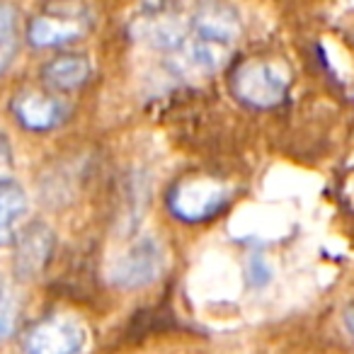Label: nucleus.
I'll use <instances>...</instances> for the list:
<instances>
[{"instance_id":"5","label":"nucleus","mask_w":354,"mask_h":354,"mask_svg":"<svg viewBox=\"0 0 354 354\" xmlns=\"http://www.w3.org/2000/svg\"><path fill=\"white\" fill-rule=\"evenodd\" d=\"M83 347L85 328L64 313L44 315L25 335L27 354H80Z\"/></svg>"},{"instance_id":"4","label":"nucleus","mask_w":354,"mask_h":354,"mask_svg":"<svg viewBox=\"0 0 354 354\" xmlns=\"http://www.w3.org/2000/svg\"><path fill=\"white\" fill-rule=\"evenodd\" d=\"M93 17L85 8L54 6L35 17L27 27V39L37 49H54L88 35Z\"/></svg>"},{"instance_id":"8","label":"nucleus","mask_w":354,"mask_h":354,"mask_svg":"<svg viewBox=\"0 0 354 354\" xmlns=\"http://www.w3.org/2000/svg\"><path fill=\"white\" fill-rule=\"evenodd\" d=\"M51 245H54V238H51L49 228L41 223L27 226L20 236V248H17V272L22 277L39 274L49 262Z\"/></svg>"},{"instance_id":"9","label":"nucleus","mask_w":354,"mask_h":354,"mask_svg":"<svg viewBox=\"0 0 354 354\" xmlns=\"http://www.w3.org/2000/svg\"><path fill=\"white\" fill-rule=\"evenodd\" d=\"M41 78L56 90H75L90 78V61L80 54H61L41 68Z\"/></svg>"},{"instance_id":"2","label":"nucleus","mask_w":354,"mask_h":354,"mask_svg":"<svg viewBox=\"0 0 354 354\" xmlns=\"http://www.w3.org/2000/svg\"><path fill=\"white\" fill-rule=\"evenodd\" d=\"M231 90L243 104L252 109H272L286 97L289 71L279 61L248 59L236 66Z\"/></svg>"},{"instance_id":"1","label":"nucleus","mask_w":354,"mask_h":354,"mask_svg":"<svg viewBox=\"0 0 354 354\" xmlns=\"http://www.w3.org/2000/svg\"><path fill=\"white\" fill-rule=\"evenodd\" d=\"M236 8L223 3L146 8L131 22L136 41L165 54L167 68L183 78H207L216 73L241 37Z\"/></svg>"},{"instance_id":"6","label":"nucleus","mask_w":354,"mask_h":354,"mask_svg":"<svg viewBox=\"0 0 354 354\" xmlns=\"http://www.w3.org/2000/svg\"><path fill=\"white\" fill-rule=\"evenodd\" d=\"M162 270V250L153 238H141L133 245H129L117 257L112 267V279L124 289L146 286L160 277Z\"/></svg>"},{"instance_id":"7","label":"nucleus","mask_w":354,"mask_h":354,"mask_svg":"<svg viewBox=\"0 0 354 354\" xmlns=\"http://www.w3.org/2000/svg\"><path fill=\"white\" fill-rule=\"evenodd\" d=\"M12 114L27 131H51L64 122L66 107L59 97L37 88H25L12 97Z\"/></svg>"},{"instance_id":"14","label":"nucleus","mask_w":354,"mask_h":354,"mask_svg":"<svg viewBox=\"0 0 354 354\" xmlns=\"http://www.w3.org/2000/svg\"><path fill=\"white\" fill-rule=\"evenodd\" d=\"M344 325H347L349 335L354 337V308H349L347 313H344Z\"/></svg>"},{"instance_id":"10","label":"nucleus","mask_w":354,"mask_h":354,"mask_svg":"<svg viewBox=\"0 0 354 354\" xmlns=\"http://www.w3.org/2000/svg\"><path fill=\"white\" fill-rule=\"evenodd\" d=\"M27 212V194L17 183L0 185V248L15 238L17 226Z\"/></svg>"},{"instance_id":"3","label":"nucleus","mask_w":354,"mask_h":354,"mask_svg":"<svg viewBox=\"0 0 354 354\" xmlns=\"http://www.w3.org/2000/svg\"><path fill=\"white\" fill-rule=\"evenodd\" d=\"M228 197H231V192L221 180H214V177L207 175H192L180 180L172 187L167 204H170V212L177 218L197 223L216 216L226 207Z\"/></svg>"},{"instance_id":"11","label":"nucleus","mask_w":354,"mask_h":354,"mask_svg":"<svg viewBox=\"0 0 354 354\" xmlns=\"http://www.w3.org/2000/svg\"><path fill=\"white\" fill-rule=\"evenodd\" d=\"M20 46V17L12 6H0V75L10 68Z\"/></svg>"},{"instance_id":"13","label":"nucleus","mask_w":354,"mask_h":354,"mask_svg":"<svg viewBox=\"0 0 354 354\" xmlns=\"http://www.w3.org/2000/svg\"><path fill=\"white\" fill-rule=\"evenodd\" d=\"M10 325H12V310H10V304H8L6 291L0 286V339L10 333Z\"/></svg>"},{"instance_id":"12","label":"nucleus","mask_w":354,"mask_h":354,"mask_svg":"<svg viewBox=\"0 0 354 354\" xmlns=\"http://www.w3.org/2000/svg\"><path fill=\"white\" fill-rule=\"evenodd\" d=\"M10 170H12V151L10 143L0 136V185L10 183Z\"/></svg>"}]
</instances>
